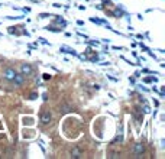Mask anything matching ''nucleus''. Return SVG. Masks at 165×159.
Masks as SVG:
<instances>
[{
    "mask_svg": "<svg viewBox=\"0 0 165 159\" xmlns=\"http://www.w3.org/2000/svg\"><path fill=\"white\" fill-rule=\"evenodd\" d=\"M15 75H16V71L13 68H6L3 71V78L6 80V81H13Z\"/></svg>",
    "mask_w": 165,
    "mask_h": 159,
    "instance_id": "1",
    "label": "nucleus"
},
{
    "mask_svg": "<svg viewBox=\"0 0 165 159\" xmlns=\"http://www.w3.org/2000/svg\"><path fill=\"white\" fill-rule=\"evenodd\" d=\"M32 73H34V68H32L29 64H23V65L20 67V74H23L25 77H26V75H32Z\"/></svg>",
    "mask_w": 165,
    "mask_h": 159,
    "instance_id": "2",
    "label": "nucleus"
},
{
    "mask_svg": "<svg viewBox=\"0 0 165 159\" xmlns=\"http://www.w3.org/2000/svg\"><path fill=\"white\" fill-rule=\"evenodd\" d=\"M51 120H52V114L49 113V110L42 112V113H41V121L43 123V124H48Z\"/></svg>",
    "mask_w": 165,
    "mask_h": 159,
    "instance_id": "3",
    "label": "nucleus"
},
{
    "mask_svg": "<svg viewBox=\"0 0 165 159\" xmlns=\"http://www.w3.org/2000/svg\"><path fill=\"white\" fill-rule=\"evenodd\" d=\"M145 152V146L142 145V143H136L135 146H133V153L135 155H142Z\"/></svg>",
    "mask_w": 165,
    "mask_h": 159,
    "instance_id": "4",
    "label": "nucleus"
},
{
    "mask_svg": "<svg viewBox=\"0 0 165 159\" xmlns=\"http://www.w3.org/2000/svg\"><path fill=\"white\" fill-rule=\"evenodd\" d=\"M13 82H15L16 85H22V84L25 82V75L16 73V75H15V78H13Z\"/></svg>",
    "mask_w": 165,
    "mask_h": 159,
    "instance_id": "5",
    "label": "nucleus"
},
{
    "mask_svg": "<svg viewBox=\"0 0 165 159\" xmlns=\"http://www.w3.org/2000/svg\"><path fill=\"white\" fill-rule=\"evenodd\" d=\"M81 155H82L81 149H78V148H73L71 149V158L78 159V158H81Z\"/></svg>",
    "mask_w": 165,
    "mask_h": 159,
    "instance_id": "6",
    "label": "nucleus"
},
{
    "mask_svg": "<svg viewBox=\"0 0 165 159\" xmlns=\"http://www.w3.org/2000/svg\"><path fill=\"white\" fill-rule=\"evenodd\" d=\"M61 52H65V54H70V55H74V56H78V54L71 49V48H67V46H61Z\"/></svg>",
    "mask_w": 165,
    "mask_h": 159,
    "instance_id": "7",
    "label": "nucleus"
},
{
    "mask_svg": "<svg viewBox=\"0 0 165 159\" xmlns=\"http://www.w3.org/2000/svg\"><path fill=\"white\" fill-rule=\"evenodd\" d=\"M91 22H94V23H99V25H106V26H107V23H106V22H103V20H99V19H96V17H91Z\"/></svg>",
    "mask_w": 165,
    "mask_h": 159,
    "instance_id": "8",
    "label": "nucleus"
},
{
    "mask_svg": "<svg viewBox=\"0 0 165 159\" xmlns=\"http://www.w3.org/2000/svg\"><path fill=\"white\" fill-rule=\"evenodd\" d=\"M45 29H46V31H51V32H61V31H62V29H57V28H49V26H46Z\"/></svg>",
    "mask_w": 165,
    "mask_h": 159,
    "instance_id": "9",
    "label": "nucleus"
},
{
    "mask_svg": "<svg viewBox=\"0 0 165 159\" xmlns=\"http://www.w3.org/2000/svg\"><path fill=\"white\" fill-rule=\"evenodd\" d=\"M55 22H57V23H59V25H62V26H65V25H67V22H65L64 19H57Z\"/></svg>",
    "mask_w": 165,
    "mask_h": 159,
    "instance_id": "10",
    "label": "nucleus"
},
{
    "mask_svg": "<svg viewBox=\"0 0 165 159\" xmlns=\"http://www.w3.org/2000/svg\"><path fill=\"white\" fill-rule=\"evenodd\" d=\"M36 97H38V94H36V93H34V94H31V97H29V98H31V100H35Z\"/></svg>",
    "mask_w": 165,
    "mask_h": 159,
    "instance_id": "11",
    "label": "nucleus"
},
{
    "mask_svg": "<svg viewBox=\"0 0 165 159\" xmlns=\"http://www.w3.org/2000/svg\"><path fill=\"white\" fill-rule=\"evenodd\" d=\"M48 16H49L48 13H41V15H39V17H42V19H43V17H48Z\"/></svg>",
    "mask_w": 165,
    "mask_h": 159,
    "instance_id": "12",
    "label": "nucleus"
},
{
    "mask_svg": "<svg viewBox=\"0 0 165 159\" xmlns=\"http://www.w3.org/2000/svg\"><path fill=\"white\" fill-rule=\"evenodd\" d=\"M39 40H41L42 43H45V45H48V42H46V40L43 39V38H39Z\"/></svg>",
    "mask_w": 165,
    "mask_h": 159,
    "instance_id": "13",
    "label": "nucleus"
}]
</instances>
